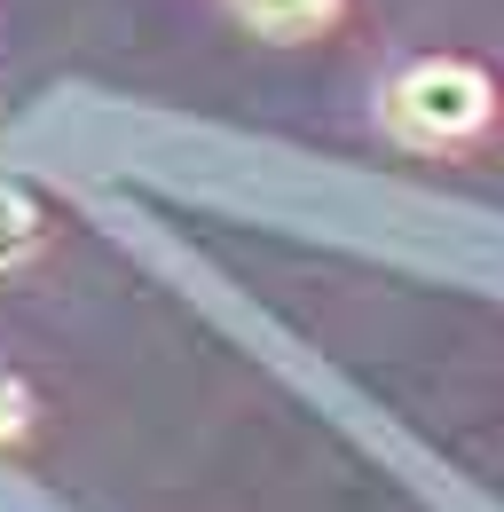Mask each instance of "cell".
<instances>
[{"label":"cell","instance_id":"1","mask_svg":"<svg viewBox=\"0 0 504 512\" xmlns=\"http://www.w3.org/2000/svg\"><path fill=\"white\" fill-rule=\"evenodd\" d=\"M489 119V87L465 64H426L394 87V127L418 134V142H449V134H473Z\"/></svg>","mask_w":504,"mask_h":512},{"label":"cell","instance_id":"2","mask_svg":"<svg viewBox=\"0 0 504 512\" xmlns=\"http://www.w3.org/2000/svg\"><path fill=\"white\" fill-rule=\"evenodd\" d=\"M40 229H48V221H40V197L24 190L16 174H0V260L32 253V245H40Z\"/></svg>","mask_w":504,"mask_h":512},{"label":"cell","instance_id":"3","mask_svg":"<svg viewBox=\"0 0 504 512\" xmlns=\"http://www.w3.org/2000/svg\"><path fill=\"white\" fill-rule=\"evenodd\" d=\"M260 32H308V24H323L331 16V0H237Z\"/></svg>","mask_w":504,"mask_h":512}]
</instances>
